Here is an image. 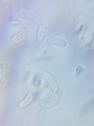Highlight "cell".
<instances>
[{
    "label": "cell",
    "instance_id": "obj_4",
    "mask_svg": "<svg viewBox=\"0 0 94 126\" xmlns=\"http://www.w3.org/2000/svg\"><path fill=\"white\" fill-rule=\"evenodd\" d=\"M28 29L24 26L19 32L15 34L11 38V41L14 43H18L23 41L27 36L28 34Z\"/></svg>",
    "mask_w": 94,
    "mask_h": 126
},
{
    "label": "cell",
    "instance_id": "obj_6",
    "mask_svg": "<svg viewBox=\"0 0 94 126\" xmlns=\"http://www.w3.org/2000/svg\"><path fill=\"white\" fill-rule=\"evenodd\" d=\"M33 99V94L30 92L28 93L23 99H22L19 102V103L18 104V107L20 109H23L26 108L32 102Z\"/></svg>",
    "mask_w": 94,
    "mask_h": 126
},
{
    "label": "cell",
    "instance_id": "obj_9",
    "mask_svg": "<svg viewBox=\"0 0 94 126\" xmlns=\"http://www.w3.org/2000/svg\"><path fill=\"white\" fill-rule=\"evenodd\" d=\"M21 21L19 20H17V19H14V20L12 21L11 22V24L12 25H19L21 24Z\"/></svg>",
    "mask_w": 94,
    "mask_h": 126
},
{
    "label": "cell",
    "instance_id": "obj_8",
    "mask_svg": "<svg viewBox=\"0 0 94 126\" xmlns=\"http://www.w3.org/2000/svg\"><path fill=\"white\" fill-rule=\"evenodd\" d=\"M11 66V64L9 63H2L0 65V67H1V69H7L10 68Z\"/></svg>",
    "mask_w": 94,
    "mask_h": 126
},
{
    "label": "cell",
    "instance_id": "obj_2",
    "mask_svg": "<svg viewBox=\"0 0 94 126\" xmlns=\"http://www.w3.org/2000/svg\"><path fill=\"white\" fill-rule=\"evenodd\" d=\"M60 101V97L57 95L49 99H43L39 102L40 107L44 109H48L56 107L59 104Z\"/></svg>",
    "mask_w": 94,
    "mask_h": 126
},
{
    "label": "cell",
    "instance_id": "obj_7",
    "mask_svg": "<svg viewBox=\"0 0 94 126\" xmlns=\"http://www.w3.org/2000/svg\"><path fill=\"white\" fill-rule=\"evenodd\" d=\"M46 30V27L44 25L41 24L39 26L38 28V31H37V36H36L37 41L38 42H41L43 40V39H44L45 34Z\"/></svg>",
    "mask_w": 94,
    "mask_h": 126
},
{
    "label": "cell",
    "instance_id": "obj_5",
    "mask_svg": "<svg viewBox=\"0 0 94 126\" xmlns=\"http://www.w3.org/2000/svg\"><path fill=\"white\" fill-rule=\"evenodd\" d=\"M47 45H56L60 47H65L67 46V42L63 39L57 37L49 38L47 42Z\"/></svg>",
    "mask_w": 94,
    "mask_h": 126
},
{
    "label": "cell",
    "instance_id": "obj_3",
    "mask_svg": "<svg viewBox=\"0 0 94 126\" xmlns=\"http://www.w3.org/2000/svg\"><path fill=\"white\" fill-rule=\"evenodd\" d=\"M44 76L46 81L48 84L53 93H56L59 90V86L57 81L51 74L48 72H44Z\"/></svg>",
    "mask_w": 94,
    "mask_h": 126
},
{
    "label": "cell",
    "instance_id": "obj_1",
    "mask_svg": "<svg viewBox=\"0 0 94 126\" xmlns=\"http://www.w3.org/2000/svg\"><path fill=\"white\" fill-rule=\"evenodd\" d=\"M18 14L23 18L31 19L37 24L40 23L41 21V15L37 12L33 10L27 9H22L19 11Z\"/></svg>",
    "mask_w": 94,
    "mask_h": 126
}]
</instances>
